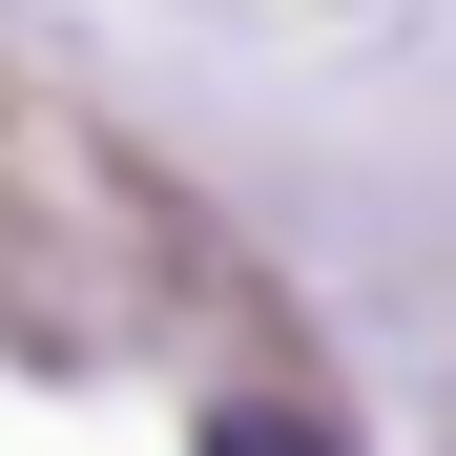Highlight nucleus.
<instances>
[{
	"label": "nucleus",
	"instance_id": "1",
	"mask_svg": "<svg viewBox=\"0 0 456 456\" xmlns=\"http://www.w3.org/2000/svg\"><path fill=\"white\" fill-rule=\"evenodd\" d=\"M208 456H332L312 415H208Z\"/></svg>",
	"mask_w": 456,
	"mask_h": 456
}]
</instances>
